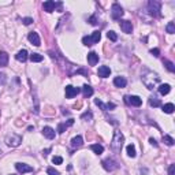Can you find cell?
<instances>
[{
	"label": "cell",
	"instance_id": "25",
	"mask_svg": "<svg viewBox=\"0 0 175 175\" xmlns=\"http://www.w3.org/2000/svg\"><path fill=\"white\" fill-rule=\"evenodd\" d=\"M149 105L150 107H153V108H156V107H160L161 103L156 96H152V97H149Z\"/></svg>",
	"mask_w": 175,
	"mask_h": 175
},
{
	"label": "cell",
	"instance_id": "24",
	"mask_svg": "<svg viewBox=\"0 0 175 175\" xmlns=\"http://www.w3.org/2000/svg\"><path fill=\"white\" fill-rule=\"evenodd\" d=\"M82 92H84V97H90L93 94V88L89 85H84L82 86Z\"/></svg>",
	"mask_w": 175,
	"mask_h": 175
},
{
	"label": "cell",
	"instance_id": "17",
	"mask_svg": "<svg viewBox=\"0 0 175 175\" xmlns=\"http://www.w3.org/2000/svg\"><path fill=\"white\" fill-rule=\"evenodd\" d=\"M8 54L4 51H0V67H6L8 65Z\"/></svg>",
	"mask_w": 175,
	"mask_h": 175
},
{
	"label": "cell",
	"instance_id": "3",
	"mask_svg": "<svg viewBox=\"0 0 175 175\" xmlns=\"http://www.w3.org/2000/svg\"><path fill=\"white\" fill-rule=\"evenodd\" d=\"M148 11L150 15L153 17H160V11H161V3L156 1V0H150L148 3Z\"/></svg>",
	"mask_w": 175,
	"mask_h": 175
},
{
	"label": "cell",
	"instance_id": "20",
	"mask_svg": "<svg viewBox=\"0 0 175 175\" xmlns=\"http://www.w3.org/2000/svg\"><path fill=\"white\" fill-rule=\"evenodd\" d=\"M28 55L29 54H28V51L26 49H21L18 54L15 55V59H17L18 62H25L26 59H28Z\"/></svg>",
	"mask_w": 175,
	"mask_h": 175
},
{
	"label": "cell",
	"instance_id": "19",
	"mask_svg": "<svg viewBox=\"0 0 175 175\" xmlns=\"http://www.w3.org/2000/svg\"><path fill=\"white\" fill-rule=\"evenodd\" d=\"M82 144H84V139L81 136H77L71 139V147L73 148H81L82 147Z\"/></svg>",
	"mask_w": 175,
	"mask_h": 175
},
{
	"label": "cell",
	"instance_id": "41",
	"mask_svg": "<svg viewBox=\"0 0 175 175\" xmlns=\"http://www.w3.org/2000/svg\"><path fill=\"white\" fill-rule=\"evenodd\" d=\"M81 118L82 119H92V112H85Z\"/></svg>",
	"mask_w": 175,
	"mask_h": 175
},
{
	"label": "cell",
	"instance_id": "36",
	"mask_svg": "<svg viewBox=\"0 0 175 175\" xmlns=\"http://www.w3.org/2000/svg\"><path fill=\"white\" fill-rule=\"evenodd\" d=\"M7 84V77L4 73H0V85H6Z\"/></svg>",
	"mask_w": 175,
	"mask_h": 175
},
{
	"label": "cell",
	"instance_id": "33",
	"mask_svg": "<svg viewBox=\"0 0 175 175\" xmlns=\"http://www.w3.org/2000/svg\"><path fill=\"white\" fill-rule=\"evenodd\" d=\"M107 37L111 40V41H116V40H118V36H116V33L112 32V30H110V32L107 33Z\"/></svg>",
	"mask_w": 175,
	"mask_h": 175
},
{
	"label": "cell",
	"instance_id": "1",
	"mask_svg": "<svg viewBox=\"0 0 175 175\" xmlns=\"http://www.w3.org/2000/svg\"><path fill=\"white\" fill-rule=\"evenodd\" d=\"M141 79H142V84L145 86H147L148 89H155L159 84H160V77L156 74V73L150 71V70H147V71L142 74V77H141Z\"/></svg>",
	"mask_w": 175,
	"mask_h": 175
},
{
	"label": "cell",
	"instance_id": "44",
	"mask_svg": "<svg viewBox=\"0 0 175 175\" xmlns=\"http://www.w3.org/2000/svg\"><path fill=\"white\" fill-rule=\"evenodd\" d=\"M49 152H51V149H49V148H48V149H45V150H44V152H43V155H44V156H46V155L49 153Z\"/></svg>",
	"mask_w": 175,
	"mask_h": 175
},
{
	"label": "cell",
	"instance_id": "10",
	"mask_svg": "<svg viewBox=\"0 0 175 175\" xmlns=\"http://www.w3.org/2000/svg\"><path fill=\"white\" fill-rule=\"evenodd\" d=\"M119 25H121V29L123 30V33H126V34H130V33L133 32V25L130 21H121L119 22Z\"/></svg>",
	"mask_w": 175,
	"mask_h": 175
},
{
	"label": "cell",
	"instance_id": "11",
	"mask_svg": "<svg viewBox=\"0 0 175 175\" xmlns=\"http://www.w3.org/2000/svg\"><path fill=\"white\" fill-rule=\"evenodd\" d=\"M28 38H29V41H30V43H32L34 46H38L40 44H41V41H40V36L37 34L36 32H30V33H29Z\"/></svg>",
	"mask_w": 175,
	"mask_h": 175
},
{
	"label": "cell",
	"instance_id": "2",
	"mask_svg": "<svg viewBox=\"0 0 175 175\" xmlns=\"http://www.w3.org/2000/svg\"><path fill=\"white\" fill-rule=\"evenodd\" d=\"M123 142H125V137L122 134V131L116 130L114 133V138H112V142H111V149L114 150L115 153H121L122 147H123Z\"/></svg>",
	"mask_w": 175,
	"mask_h": 175
},
{
	"label": "cell",
	"instance_id": "31",
	"mask_svg": "<svg viewBox=\"0 0 175 175\" xmlns=\"http://www.w3.org/2000/svg\"><path fill=\"white\" fill-rule=\"evenodd\" d=\"M166 30H167V33H170V34H174L175 33V23L174 22H168L167 26H166Z\"/></svg>",
	"mask_w": 175,
	"mask_h": 175
},
{
	"label": "cell",
	"instance_id": "12",
	"mask_svg": "<svg viewBox=\"0 0 175 175\" xmlns=\"http://www.w3.org/2000/svg\"><path fill=\"white\" fill-rule=\"evenodd\" d=\"M110 74H111V68L108 67V66H101V67H99V71H97V75H99V77L107 78V77H110Z\"/></svg>",
	"mask_w": 175,
	"mask_h": 175
},
{
	"label": "cell",
	"instance_id": "40",
	"mask_svg": "<svg viewBox=\"0 0 175 175\" xmlns=\"http://www.w3.org/2000/svg\"><path fill=\"white\" fill-rule=\"evenodd\" d=\"M168 175H175V164H170V167H168Z\"/></svg>",
	"mask_w": 175,
	"mask_h": 175
},
{
	"label": "cell",
	"instance_id": "14",
	"mask_svg": "<svg viewBox=\"0 0 175 175\" xmlns=\"http://www.w3.org/2000/svg\"><path fill=\"white\" fill-rule=\"evenodd\" d=\"M88 63L90 66H96L99 63V55L96 52H89L88 54Z\"/></svg>",
	"mask_w": 175,
	"mask_h": 175
},
{
	"label": "cell",
	"instance_id": "45",
	"mask_svg": "<svg viewBox=\"0 0 175 175\" xmlns=\"http://www.w3.org/2000/svg\"><path fill=\"white\" fill-rule=\"evenodd\" d=\"M11 175H12V174H11Z\"/></svg>",
	"mask_w": 175,
	"mask_h": 175
},
{
	"label": "cell",
	"instance_id": "28",
	"mask_svg": "<svg viewBox=\"0 0 175 175\" xmlns=\"http://www.w3.org/2000/svg\"><path fill=\"white\" fill-rule=\"evenodd\" d=\"M163 141H164V144L166 145H168V147H172V145H174V138H172V137H170V136H167V134H164V136H163Z\"/></svg>",
	"mask_w": 175,
	"mask_h": 175
},
{
	"label": "cell",
	"instance_id": "9",
	"mask_svg": "<svg viewBox=\"0 0 175 175\" xmlns=\"http://www.w3.org/2000/svg\"><path fill=\"white\" fill-rule=\"evenodd\" d=\"M15 168H17V171L21 172V174H26V172H33V167H30V166L25 164V163H17V164H15Z\"/></svg>",
	"mask_w": 175,
	"mask_h": 175
},
{
	"label": "cell",
	"instance_id": "35",
	"mask_svg": "<svg viewBox=\"0 0 175 175\" xmlns=\"http://www.w3.org/2000/svg\"><path fill=\"white\" fill-rule=\"evenodd\" d=\"M52 163H54V164H62V163H63V159H62L60 156H54L52 157Z\"/></svg>",
	"mask_w": 175,
	"mask_h": 175
},
{
	"label": "cell",
	"instance_id": "7",
	"mask_svg": "<svg viewBox=\"0 0 175 175\" xmlns=\"http://www.w3.org/2000/svg\"><path fill=\"white\" fill-rule=\"evenodd\" d=\"M125 103L133 107H139L142 104V100L138 96H125Z\"/></svg>",
	"mask_w": 175,
	"mask_h": 175
},
{
	"label": "cell",
	"instance_id": "21",
	"mask_svg": "<svg viewBox=\"0 0 175 175\" xmlns=\"http://www.w3.org/2000/svg\"><path fill=\"white\" fill-rule=\"evenodd\" d=\"M101 38V33L100 32H93L92 33V36H89V40H90V44H97L99 41H100Z\"/></svg>",
	"mask_w": 175,
	"mask_h": 175
},
{
	"label": "cell",
	"instance_id": "13",
	"mask_svg": "<svg viewBox=\"0 0 175 175\" xmlns=\"http://www.w3.org/2000/svg\"><path fill=\"white\" fill-rule=\"evenodd\" d=\"M43 8H44V11H46V12H54L55 8H56V3H55V1H52V0L44 1Z\"/></svg>",
	"mask_w": 175,
	"mask_h": 175
},
{
	"label": "cell",
	"instance_id": "42",
	"mask_svg": "<svg viewBox=\"0 0 175 175\" xmlns=\"http://www.w3.org/2000/svg\"><path fill=\"white\" fill-rule=\"evenodd\" d=\"M114 108H115V104L114 103H108L107 104V111L108 110H114Z\"/></svg>",
	"mask_w": 175,
	"mask_h": 175
},
{
	"label": "cell",
	"instance_id": "5",
	"mask_svg": "<svg viewBox=\"0 0 175 175\" xmlns=\"http://www.w3.org/2000/svg\"><path fill=\"white\" fill-rule=\"evenodd\" d=\"M123 14H125V11H123V8L121 7V4H118V3L112 4V7H111V17H112V19H115V21H121Z\"/></svg>",
	"mask_w": 175,
	"mask_h": 175
},
{
	"label": "cell",
	"instance_id": "4",
	"mask_svg": "<svg viewBox=\"0 0 175 175\" xmlns=\"http://www.w3.org/2000/svg\"><path fill=\"white\" fill-rule=\"evenodd\" d=\"M21 142H22V137L18 136V134H8V136L6 137V144H7L8 147H11V148L19 147Z\"/></svg>",
	"mask_w": 175,
	"mask_h": 175
},
{
	"label": "cell",
	"instance_id": "32",
	"mask_svg": "<svg viewBox=\"0 0 175 175\" xmlns=\"http://www.w3.org/2000/svg\"><path fill=\"white\" fill-rule=\"evenodd\" d=\"M94 104H96V105H99V107H100L103 111H107V104H104L103 101L99 100V99H94Z\"/></svg>",
	"mask_w": 175,
	"mask_h": 175
},
{
	"label": "cell",
	"instance_id": "29",
	"mask_svg": "<svg viewBox=\"0 0 175 175\" xmlns=\"http://www.w3.org/2000/svg\"><path fill=\"white\" fill-rule=\"evenodd\" d=\"M126 150H127V155H129L130 157H136V148H134V145H127V148H126Z\"/></svg>",
	"mask_w": 175,
	"mask_h": 175
},
{
	"label": "cell",
	"instance_id": "26",
	"mask_svg": "<svg viewBox=\"0 0 175 175\" xmlns=\"http://www.w3.org/2000/svg\"><path fill=\"white\" fill-rule=\"evenodd\" d=\"M163 112H166V114H172L174 112V110H175V107H174V104L172 103H167V104H164L163 105Z\"/></svg>",
	"mask_w": 175,
	"mask_h": 175
},
{
	"label": "cell",
	"instance_id": "23",
	"mask_svg": "<svg viewBox=\"0 0 175 175\" xmlns=\"http://www.w3.org/2000/svg\"><path fill=\"white\" fill-rule=\"evenodd\" d=\"M90 149H92L96 155H101L104 152L103 145H100V144H93V145H90Z\"/></svg>",
	"mask_w": 175,
	"mask_h": 175
},
{
	"label": "cell",
	"instance_id": "27",
	"mask_svg": "<svg viewBox=\"0 0 175 175\" xmlns=\"http://www.w3.org/2000/svg\"><path fill=\"white\" fill-rule=\"evenodd\" d=\"M163 65L166 66V68H167V70H168L170 73H174V71H175V66H174V63H172V62H170L168 59H164V60H163Z\"/></svg>",
	"mask_w": 175,
	"mask_h": 175
},
{
	"label": "cell",
	"instance_id": "34",
	"mask_svg": "<svg viewBox=\"0 0 175 175\" xmlns=\"http://www.w3.org/2000/svg\"><path fill=\"white\" fill-rule=\"evenodd\" d=\"M46 174H48V175H60V174H59V171L55 170L54 167H48V168H46Z\"/></svg>",
	"mask_w": 175,
	"mask_h": 175
},
{
	"label": "cell",
	"instance_id": "43",
	"mask_svg": "<svg viewBox=\"0 0 175 175\" xmlns=\"http://www.w3.org/2000/svg\"><path fill=\"white\" fill-rule=\"evenodd\" d=\"M149 142L153 145V147H157V142H156V139L155 138H149Z\"/></svg>",
	"mask_w": 175,
	"mask_h": 175
},
{
	"label": "cell",
	"instance_id": "38",
	"mask_svg": "<svg viewBox=\"0 0 175 175\" xmlns=\"http://www.w3.org/2000/svg\"><path fill=\"white\" fill-rule=\"evenodd\" d=\"M150 54L153 55L155 57H159L160 56V49L159 48H153V49H150Z\"/></svg>",
	"mask_w": 175,
	"mask_h": 175
},
{
	"label": "cell",
	"instance_id": "22",
	"mask_svg": "<svg viewBox=\"0 0 175 175\" xmlns=\"http://www.w3.org/2000/svg\"><path fill=\"white\" fill-rule=\"evenodd\" d=\"M170 90H171V86L168 85V84H161V85L159 86V93H160V94H163V96L168 94V93H170Z\"/></svg>",
	"mask_w": 175,
	"mask_h": 175
},
{
	"label": "cell",
	"instance_id": "18",
	"mask_svg": "<svg viewBox=\"0 0 175 175\" xmlns=\"http://www.w3.org/2000/svg\"><path fill=\"white\" fill-rule=\"evenodd\" d=\"M73 123H74V119H70V121H68L67 123H59V126H57V133H59V134L65 133V131H66V129H67L68 126H71Z\"/></svg>",
	"mask_w": 175,
	"mask_h": 175
},
{
	"label": "cell",
	"instance_id": "16",
	"mask_svg": "<svg viewBox=\"0 0 175 175\" xmlns=\"http://www.w3.org/2000/svg\"><path fill=\"white\" fill-rule=\"evenodd\" d=\"M114 85L116 86V88H125V86L127 85V81H126L125 77H115Z\"/></svg>",
	"mask_w": 175,
	"mask_h": 175
},
{
	"label": "cell",
	"instance_id": "30",
	"mask_svg": "<svg viewBox=\"0 0 175 175\" xmlns=\"http://www.w3.org/2000/svg\"><path fill=\"white\" fill-rule=\"evenodd\" d=\"M29 57H30V60L34 62V63H38V62L43 60V55H40V54H32Z\"/></svg>",
	"mask_w": 175,
	"mask_h": 175
},
{
	"label": "cell",
	"instance_id": "15",
	"mask_svg": "<svg viewBox=\"0 0 175 175\" xmlns=\"http://www.w3.org/2000/svg\"><path fill=\"white\" fill-rule=\"evenodd\" d=\"M43 134H44V137H46L48 139H54L55 138V130L52 129V127H49V126H45V127H44Z\"/></svg>",
	"mask_w": 175,
	"mask_h": 175
},
{
	"label": "cell",
	"instance_id": "6",
	"mask_svg": "<svg viewBox=\"0 0 175 175\" xmlns=\"http://www.w3.org/2000/svg\"><path fill=\"white\" fill-rule=\"evenodd\" d=\"M101 166H103V168L105 170V171H115L116 168L119 167L118 161L114 160V159H111V157H108V159H104L103 161H101Z\"/></svg>",
	"mask_w": 175,
	"mask_h": 175
},
{
	"label": "cell",
	"instance_id": "8",
	"mask_svg": "<svg viewBox=\"0 0 175 175\" xmlns=\"http://www.w3.org/2000/svg\"><path fill=\"white\" fill-rule=\"evenodd\" d=\"M65 93H66V97H67V99H73V97H75L79 93V88H74V86L68 85V86H66Z\"/></svg>",
	"mask_w": 175,
	"mask_h": 175
},
{
	"label": "cell",
	"instance_id": "39",
	"mask_svg": "<svg viewBox=\"0 0 175 175\" xmlns=\"http://www.w3.org/2000/svg\"><path fill=\"white\" fill-rule=\"evenodd\" d=\"M89 23H90V25H93V26H96L97 23H99V22H97L96 15H92V17H90V18H89Z\"/></svg>",
	"mask_w": 175,
	"mask_h": 175
},
{
	"label": "cell",
	"instance_id": "37",
	"mask_svg": "<svg viewBox=\"0 0 175 175\" xmlns=\"http://www.w3.org/2000/svg\"><path fill=\"white\" fill-rule=\"evenodd\" d=\"M22 22H23V25L29 26V25H32V23H33V18H30V17H26V18L22 19Z\"/></svg>",
	"mask_w": 175,
	"mask_h": 175
}]
</instances>
